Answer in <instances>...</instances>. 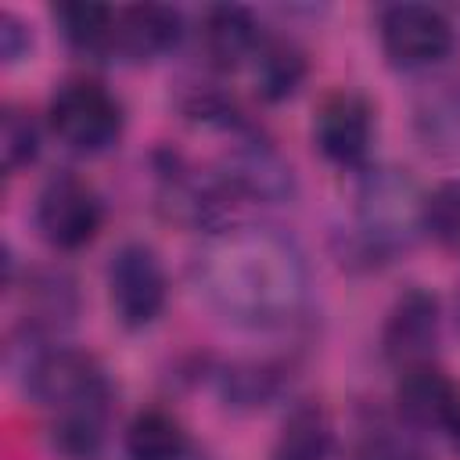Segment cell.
I'll return each instance as SVG.
<instances>
[{
  "mask_svg": "<svg viewBox=\"0 0 460 460\" xmlns=\"http://www.w3.org/2000/svg\"><path fill=\"white\" fill-rule=\"evenodd\" d=\"M205 302L241 327H280L305 302L302 252L266 226H223L194 259Z\"/></svg>",
  "mask_w": 460,
  "mask_h": 460,
  "instance_id": "1",
  "label": "cell"
},
{
  "mask_svg": "<svg viewBox=\"0 0 460 460\" xmlns=\"http://www.w3.org/2000/svg\"><path fill=\"white\" fill-rule=\"evenodd\" d=\"M32 395L50 413L54 446L68 456H90L104 435L108 385L79 352H54L32 367Z\"/></svg>",
  "mask_w": 460,
  "mask_h": 460,
  "instance_id": "2",
  "label": "cell"
},
{
  "mask_svg": "<svg viewBox=\"0 0 460 460\" xmlns=\"http://www.w3.org/2000/svg\"><path fill=\"white\" fill-rule=\"evenodd\" d=\"M50 129L83 155H97L119 140V101L97 83H68L50 101Z\"/></svg>",
  "mask_w": 460,
  "mask_h": 460,
  "instance_id": "3",
  "label": "cell"
},
{
  "mask_svg": "<svg viewBox=\"0 0 460 460\" xmlns=\"http://www.w3.org/2000/svg\"><path fill=\"white\" fill-rule=\"evenodd\" d=\"M108 295L111 309L126 327L151 323L165 305V273L151 248L126 244L115 252L108 266Z\"/></svg>",
  "mask_w": 460,
  "mask_h": 460,
  "instance_id": "4",
  "label": "cell"
},
{
  "mask_svg": "<svg viewBox=\"0 0 460 460\" xmlns=\"http://www.w3.org/2000/svg\"><path fill=\"white\" fill-rule=\"evenodd\" d=\"M36 226L43 234V241L61 252L83 248L101 230V201L83 180L58 176L43 187V194L36 201Z\"/></svg>",
  "mask_w": 460,
  "mask_h": 460,
  "instance_id": "5",
  "label": "cell"
},
{
  "mask_svg": "<svg viewBox=\"0 0 460 460\" xmlns=\"http://www.w3.org/2000/svg\"><path fill=\"white\" fill-rule=\"evenodd\" d=\"M385 54L402 68H424L449 54L453 29L449 22L424 4H395L381 14Z\"/></svg>",
  "mask_w": 460,
  "mask_h": 460,
  "instance_id": "6",
  "label": "cell"
},
{
  "mask_svg": "<svg viewBox=\"0 0 460 460\" xmlns=\"http://www.w3.org/2000/svg\"><path fill=\"white\" fill-rule=\"evenodd\" d=\"M370 133H374L370 104L359 93L334 90V93H327L320 101L316 122H313V137H316V147L331 162H338V165L363 162V155L370 147Z\"/></svg>",
  "mask_w": 460,
  "mask_h": 460,
  "instance_id": "7",
  "label": "cell"
},
{
  "mask_svg": "<svg viewBox=\"0 0 460 460\" xmlns=\"http://www.w3.org/2000/svg\"><path fill=\"white\" fill-rule=\"evenodd\" d=\"M395 399H399L402 417L410 424H420V428H449L460 413L456 385L428 363H413V367L402 370Z\"/></svg>",
  "mask_w": 460,
  "mask_h": 460,
  "instance_id": "8",
  "label": "cell"
},
{
  "mask_svg": "<svg viewBox=\"0 0 460 460\" xmlns=\"http://www.w3.org/2000/svg\"><path fill=\"white\" fill-rule=\"evenodd\" d=\"M180 40V14L162 4H137L115 14V40L129 58H158Z\"/></svg>",
  "mask_w": 460,
  "mask_h": 460,
  "instance_id": "9",
  "label": "cell"
},
{
  "mask_svg": "<svg viewBox=\"0 0 460 460\" xmlns=\"http://www.w3.org/2000/svg\"><path fill=\"white\" fill-rule=\"evenodd\" d=\"M259 47H262V40H259V25H255L252 11L237 7V4H219L205 14V50H208L212 65L237 68V65L252 61Z\"/></svg>",
  "mask_w": 460,
  "mask_h": 460,
  "instance_id": "10",
  "label": "cell"
},
{
  "mask_svg": "<svg viewBox=\"0 0 460 460\" xmlns=\"http://www.w3.org/2000/svg\"><path fill=\"white\" fill-rule=\"evenodd\" d=\"M435 338V298L424 291H410L388 316L385 327V352L406 367L424 363V352Z\"/></svg>",
  "mask_w": 460,
  "mask_h": 460,
  "instance_id": "11",
  "label": "cell"
},
{
  "mask_svg": "<svg viewBox=\"0 0 460 460\" xmlns=\"http://www.w3.org/2000/svg\"><path fill=\"white\" fill-rule=\"evenodd\" d=\"M126 453L129 460H180L187 453V435L169 413L144 410L126 431Z\"/></svg>",
  "mask_w": 460,
  "mask_h": 460,
  "instance_id": "12",
  "label": "cell"
},
{
  "mask_svg": "<svg viewBox=\"0 0 460 460\" xmlns=\"http://www.w3.org/2000/svg\"><path fill=\"white\" fill-rule=\"evenodd\" d=\"M302 75H305V58L291 43H262L252 58V83L262 101L291 97Z\"/></svg>",
  "mask_w": 460,
  "mask_h": 460,
  "instance_id": "13",
  "label": "cell"
},
{
  "mask_svg": "<svg viewBox=\"0 0 460 460\" xmlns=\"http://www.w3.org/2000/svg\"><path fill=\"white\" fill-rule=\"evenodd\" d=\"M54 18L75 50H104L115 40V11L104 4L65 0L54 7Z\"/></svg>",
  "mask_w": 460,
  "mask_h": 460,
  "instance_id": "14",
  "label": "cell"
},
{
  "mask_svg": "<svg viewBox=\"0 0 460 460\" xmlns=\"http://www.w3.org/2000/svg\"><path fill=\"white\" fill-rule=\"evenodd\" d=\"M331 453V424L316 406H302L280 428L270 460H327Z\"/></svg>",
  "mask_w": 460,
  "mask_h": 460,
  "instance_id": "15",
  "label": "cell"
},
{
  "mask_svg": "<svg viewBox=\"0 0 460 460\" xmlns=\"http://www.w3.org/2000/svg\"><path fill=\"white\" fill-rule=\"evenodd\" d=\"M420 133L428 140V147L460 158V90L435 97L424 111H420Z\"/></svg>",
  "mask_w": 460,
  "mask_h": 460,
  "instance_id": "16",
  "label": "cell"
},
{
  "mask_svg": "<svg viewBox=\"0 0 460 460\" xmlns=\"http://www.w3.org/2000/svg\"><path fill=\"white\" fill-rule=\"evenodd\" d=\"M420 223H424V230H428L438 244L460 252V180L442 183V187H435V194L424 198V216H420Z\"/></svg>",
  "mask_w": 460,
  "mask_h": 460,
  "instance_id": "17",
  "label": "cell"
},
{
  "mask_svg": "<svg viewBox=\"0 0 460 460\" xmlns=\"http://www.w3.org/2000/svg\"><path fill=\"white\" fill-rule=\"evenodd\" d=\"M0 155H4V169L14 172L25 162L36 158V129L25 115L18 111H4V126H0Z\"/></svg>",
  "mask_w": 460,
  "mask_h": 460,
  "instance_id": "18",
  "label": "cell"
},
{
  "mask_svg": "<svg viewBox=\"0 0 460 460\" xmlns=\"http://www.w3.org/2000/svg\"><path fill=\"white\" fill-rule=\"evenodd\" d=\"M29 50V32L14 14H0V54L4 61H18Z\"/></svg>",
  "mask_w": 460,
  "mask_h": 460,
  "instance_id": "19",
  "label": "cell"
},
{
  "mask_svg": "<svg viewBox=\"0 0 460 460\" xmlns=\"http://www.w3.org/2000/svg\"><path fill=\"white\" fill-rule=\"evenodd\" d=\"M449 431H453V442H456V449H460V413H456V420L449 424Z\"/></svg>",
  "mask_w": 460,
  "mask_h": 460,
  "instance_id": "20",
  "label": "cell"
}]
</instances>
